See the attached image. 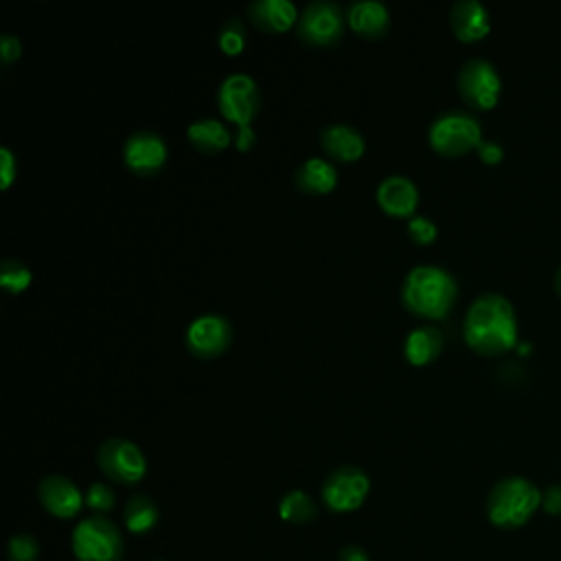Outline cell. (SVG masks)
Returning <instances> with one entry per match:
<instances>
[{
	"label": "cell",
	"instance_id": "1",
	"mask_svg": "<svg viewBox=\"0 0 561 561\" xmlns=\"http://www.w3.org/2000/svg\"><path fill=\"white\" fill-rule=\"evenodd\" d=\"M463 336L469 349L480 355H500L517 342V320L513 305L502 294L478 296L465 316Z\"/></svg>",
	"mask_w": 561,
	"mask_h": 561
},
{
	"label": "cell",
	"instance_id": "2",
	"mask_svg": "<svg viewBox=\"0 0 561 561\" xmlns=\"http://www.w3.org/2000/svg\"><path fill=\"white\" fill-rule=\"evenodd\" d=\"M456 294V279L441 266H417L406 275L402 285L406 309L428 320L443 318L452 309Z\"/></svg>",
	"mask_w": 561,
	"mask_h": 561
},
{
	"label": "cell",
	"instance_id": "3",
	"mask_svg": "<svg viewBox=\"0 0 561 561\" xmlns=\"http://www.w3.org/2000/svg\"><path fill=\"white\" fill-rule=\"evenodd\" d=\"M541 507V491L526 478L511 476L500 480L487 496V517L493 526L513 530L524 526Z\"/></svg>",
	"mask_w": 561,
	"mask_h": 561
},
{
	"label": "cell",
	"instance_id": "4",
	"mask_svg": "<svg viewBox=\"0 0 561 561\" xmlns=\"http://www.w3.org/2000/svg\"><path fill=\"white\" fill-rule=\"evenodd\" d=\"M77 561H123L125 541L121 528L106 515L84 517L71 537Z\"/></svg>",
	"mask_w": 561,
	"mask_h": 561
},
{
	"label": "cell",
	"instance_id": "5",
	"mask_svg": "<svg viewBox=\"0 0 561 561\" xmlns=\"http://www.w3.org/2000/svg\"><path fill=\"white\" fill-rule=\"evenodd\" d=\"M430 145L441 156H463L483 143V130L476 117L463 110H448L439 114L428 132Z\"/></svg>",
	"mask_w": 561,
	"mask_h": 561
},
{
	"label": "cell",
	"instance_id": "6",
	"mask_svg": "<svg viewBox=\"0 0 561 561\" xmlns=\"http://www.w3.org/2000/svg\"><path fill=\"white\" fill-rule=\"evenodd\" d=\"M97 465L108 480L127 487L141 483L147 474V459L143 450L123 437H110L99 446Z\"/></svg>",
	"mask_w": 561,
	"mask_h": 561
},
{
	"label": "cell",
	"instance_id": "7",
	"mask_svg": "<svg viewBox=\"0 0 561 561\" xmlns=\"http://www.w3.org/2000/svg\"><path fill=\"white\" fill-rule=\"evenodd\" d=\"M346 16L342 8L331 0H314L309 3L296 23V36L312 47H331L340 42L344 34Z\"/></svg>",
	"mask_w": 561,
	"mask_h": 561
},
{
	"label": "cell",
	"instance_id": "8",
	"mask_svg": "<svg viewBox=\"0 0 561 561\" xmlns=\"http://www.w3.org/2000/svg\"><path fill=\"white\" fill-rule=\"evenodd\" d=\"M370 491V478L355 465H342L333 469L320 489L322 502L333 513L357 511Z\"/></svg>",
	"mask_w": 561,
	"mask_h": 561
},
{
	"label": "cell",
	"instance_id": "9",
	"mask_svg": "<svg viewBox=\"0 0 561 561\" xmlns=\"http://www.w3.org/2000/svg\"><path fill=\"white\" fill-rule=\"evenodd\" d=\"M218 106L224 119H229L237 127L251 125L261 108V93L257 82L246 73L229 75L220 86Z\"/></svg>",
	"mask_w": 561,
	"mask_h": 561
},
{
	"label": "cell",
	"instance_id": "10",
	"mask_svg": "<svg viewBox=\"0 0 561 561\" xmlns=\"http://www.w3.org/2000/svg\"><path fill=\"white\" fill-rule=\"evenodd\" d=\"M502 90L500 75L496 66L487 60L474 58L465 62L459 71V93L465 103L478 110H489L498 103Z\"/></svg>",
	"mask_w": 561,
	"mask_h": 561
},
{
	"label": "cell",
	"instance_id": "11",
	"mask_svg": "<svg viewBox=\"0 0 561 561\" xmlns=\"http://www.w3.org/2000/svg\"><path fill=\"white\" fill-rule=\"evenodd\" d=\"M233 342V325L222 314H203L186 327V349L196 357L214 359Z\"/></svg>",
	"mask_w": 561,
	"mask_h": 561
},
{
	"label": "cell",
	"instance_id": "12",
	"mask_svg": "<svg viewBox=\"0 0 561 561\" xmlns=\"http://www.w3.org/2000/svg\"><path fill=\"white\" fill-rule=\"evenodd\" d=\"M169 149L164 138L151 130H138L127 136L123 145V162L125 167L143 178L156 175L167 162Z\"/></svg>",
	"mask_w": 561,
	"mask_h": 561
},
{
	"label": "cell",
	"instance_id": "13",
	"mask_svg": "<svg viewBox=\"0 0 561 561\" xmlns=\"http://www.w3.org/2000/svg\"><path fill=\"white\" fill-rule=\"evenodd\" d=\"M38 500L42 509L58 520H71L86 507V500L80 487L62 474H51L40 480Z\"/></svg>",
	"mask_w": 561,
	"mask_h": 561
},
{
	"label": "cell",
	"instance_id": "14",
	"mask_svg": "<svg viewBox=\"0 0 561 561\" xmlns=\"http://www.w3.org/2000/svg\"><path fill=\"white\" fill-rule=\"evenodd\" d=\"M378 205L393 218H413L419 207V190L408 175H389L378 186Z\"/></svg>",
	"mask_w": 561,
	"mask_h": 561
},
{
	"label": "cell",
	"instance_id": "15",
	"mask_svg": "<svg viewBox=\"0 0 561 561\" xmlns=\"http://www.w3.org/2000/svg\"><path fill=\"white\" fill-rule=\"evenodd\" d=\"M346 23L357 36L380 40L391 29V10L380 0H355L346 8Z\"/></svg>",
	"mask_w": 561,
	"mask_h": 561
},
{
	"label": "cell",
	"instance_id": "16",
	"mask_svg": "<svg viewBox=\"0 0 561 561\" xmlns=\"http://www.w3.org/2000/svg\"><path fill=\"white\" fill-rule=\"evenodd\" d=\"M450 27L461 42H478L491 29V19L480 0H459L450 10Z\"/></svg>",
	"mask_w": 561,
	"mask_h": 561
},
{
	"label": "cell",
	"instance_id": "17",
	"mask_svg": "<svg viewBox=\"0 0 561 561\" xmlns=\"http://www.w3.org/2000/svg\"><path fill=\"white\" fill-rule=\"evenodd\" d=\"M251 23L268 34H283L298 23L292 0H253L246 10Z\"/></svg>",
	"mask_w": 561,
	"mask_h": 561
},
{
	"label": "cell",
	"instance_id": "18",
	"mask_svg": "<svg viewBox=\"0 0 561 561\" xmlns=\"http://www.w3.org/2000/svg\"><path fill=\"white\" fill-rule=\"evenodd\" d=\"M320 145L327 156L340 160V162H353L362 158L366 143L359 130H355L349 123H331L320 134Z\"/></svg>",
	"mask_w": 561,
	"mask_h": 561
},
{
	"label": "cell",
	"instance_id": "19",
	"mask_svg": "<svg viewBox=\"0 0 561 561\" xmlns=\"http://www.w3.org/2000/svg\"><path fill=\"white\" fill-rule=\"evenodd\" d=\"M294 182L307 196H325L336 190L338 171L333 162L325 158H307L294 171Z\"/></svg>",
	"mask_w": 561,
	"mask_h": 561
},
{
	"label": "cell",
	"instance_id": "20",
	"mask_svg": "<svg viewBox=\"0 0 561 561\" xmlns=\"http://www.w3.org/2000/svg\"><path fill=\"white\" fill-rule=\"evenodd\" d=\"M441 351H443V333L430 325L413 329L404 342V353L408 362L415 366H426L435 362L441 355Z\"/></svg>",
	"mask_w": 561,
	"mask_h": 561
},
{
	"label": "cell",
	"instance_id": "21",
	"mask_svg": "<svg viewBox=\"0 0 561 561\" xmlns=\"http://www.w3.org/2000/svg\"><path fill=\"white\" fill-rule=\"evenodd\" d=\"M186 138L203 154H218L231 145V130L218 119H198L186 127Z\"/></svg>",
	"mask_w": 561,
	"mask_h": 561
},
{
	"label": "cell",
	"instance_id": "22",
	"mask_svg": "<svg viewBox=\"0 0 561 561\" xmlns=\"http://www.w3.org/2000/svg\"><path fill=\"white\" fill-rule=\"evenodd\" d=\"M158 517H160L158 504L149 496H145V493H134L125 502L123 522H125V528L130 533H136V535L149 533L158 524Z\"/></svg>",
	"mask_w": 561,
	"mask_h": 561
},
{
	"label": "cell",
	"instance_id": "23",
	"mask_svg": "<svg viewBox=\"0 0 561 561\" xmlns=\"http://www.w3.org/2000/svg\"><path fill=\"white\" fill-rule=\"evenodd\" d=\"M279 515L288 524L303 526V524H309V522H314L318 517V507H316L314 498L307 491L294 489V491H288L281 498Z\"/></svg>",
	"mask_w": 561,
	"mask_h": 561
},
{
	"label": "cell",
	"instance_id": "24",
	"mask_svg": "<svg viewBox=\"0 0 561 561\" xmlns=\"http://www.w3.org/2000/svg\"><path fill=\"white\" fill-rule=\"evenodd\" d=\"M32 279H34L32 268L21 259L10 257L3 261V266H0V285L12 294L25 292L32 285Z\"/></svg>",
	"mask_w": 561,
	"mask_h": 561
},
{
	"label": "cell",
	"instance_id": "25",
	"mask_svg": "<svg viewBox=\"0 0 561 561\" xmlns=\"http://www.w3.org/2000/svg\"><path fill=\"white\" fill-rule=\"evenodd\" d=\"M218 42H220V49L227 53V56H240L246 47V27L240 19H229L222 29H220V36H218Z\"/></svg>",
	"mask_w": 561,
	"mask_h": 561
},
{
	"label": "cell",
	"instance_id": "26",
	"mask_svg": "<svg viewBox=\"0 0 561 561\" xmlns=\"http://www.w3.org/2000/svg\"><path fill=\"white\" fill-rule=\"evenodd\" d=\"M86 507L95 513V515H106L114 509L117 504V493L108 483H93L88 487V491L84 493Z\"/></svg>",
	"mask_w": 561,
	"mask_h": 561
},
{
	"label": "cell",
	"instance_id": "27",
	"mask_svg": "<svg viewBox=\"0 0 561 561\" xmlns=\"http://www.w3.org/2000/svg\"><path fill=\"white\" fill-rule=\"evenodd\" d=\"M8 557H10V561H38L40 541L32 533H16L10 539Z\"/></svg>",
	"mask_w": 561,
	"mask_h": 561
},
{
	"label": "cell",
	"instance_id": "28",
	"mask_svg": "<svg viewBox=\"0 0 561 561\" xmlns=\"http://www.w3.org/2000/svg\"><path fill=\"white\" fill-rule=\"evenodd\" d=\"M408 235L415 244H422V246H428L437 240L439 235V229L437 224L430 220V218H424V216H413L411 222H408Z\"/></svg>",
	"mask_w": 561,
	"mask_h": 561
},
{
	"label": "cell",
	"instance_id": "29",
	"mask_svg": "<svg viewBox=\"0 0 561 561\" xmlns=\"http://www.w3.org/2000/svg\"><path fill=\"white\" fill-rule=\"evenodd\" d=\"M19 175V160L10 147H0V190H10Z\"/></svg>",
	"mask_w": 561,
	"mask_h": 561
},
{
	"label": "cell",
	"instance_id": "30",
	"mask_svg": "<svg viewBox=\"0 0 561 561\" xmlns=\"http://www.w3.org/2000/svg\"><path fill=\"white\" fill-rule=\"evenodd\" d=\"M23 56V42L19 36L14 34H3V38H0V58H3V62H16L19 58Z\"/></svg>",
	"mask_w": 561,
	"mask_h": 561
},
{
	"label": "cell",
	"instance_id": "31",
	"mask_svg": "<svg viewBox=\"0 0 561 561\" xmlns=\"http://www.w3.org/2000/svg\"><path fill=\"white\" fill-rule=\"evenodd\" d=\"M541 507L548 515H561V485H550L541 493Z\"/></svg>",
	"mask_w": 561,
	"mask_h": 561
},
{
	"label": "cell",
	"instance_id": "32",
	"mask_svg": "<svg viewBox=\"0 0 561 561\" xmlns=\"http://www.w3.org/2000/svg\"><path fill=\"white\" fill-rule=\"evenodd\" d=\"M478 151H480L483 162H487V164H496V162H500L502 156H504L502 145L496 143V141H483L480 147H478Z\"/></svg>",
	"mask_w": 561,
	"mask_h": 561
},
{
	"label": "cell",
	"instance_id": "33",
	"mask_svg": "<svg viewBox=\"0 0 561 561\" xmlns=\"http://www.w3.org/2000/svg\"><path fill=\"white\" fill-rule=\"evenodd\" d=\"M340 561H370L368 552L362 548V546H355V544H349L340 550Z\"/></svg>",
	"mask_w": 561,
	"mask_h": 561
},
{
	"label": "cell",
	"instance_id": "34",
	"mask_svg": "<svg viewBox=\"0 0 561 561\" xmlns=\"http://www.w3.org/2000/svg\"><path fill=\"white\" fill-rule=\"evenodd\" d=\"M255 145V132L251 125L246 127H240V134H237V147L240 149H251Z\"/></svg>",
	"mask_w": 561,
	"mask_h": 561
},
{
	"label": "cell",
	"instance_id": "35",
	"mask_svg": "<svg viewBox=\"0 0 561 561\" xmlns=\"http://www.w3.org/2000/svg\"><path fill=\"white\" fill-rule=\"evenodd\" d=\"M554 292L561 296V268H559V272L554 277Z\"/></svg>",
	"mask_w": 561,
	"mask_h": 561
},
{
	"label": "cell",
	"instance_id": "36",
	"mask_svg": "<svg viewBox=\"0 0 561 561\" xmlns=\"http://www.w3.org/2000/svg\"><path fill=\"white\" fill-rule=\"evenodd\" d=\"M151 561H162V559H151Z\"/></svg>",
	"mask_w": 561,
	"mask_h": 561
}]
</instances>
